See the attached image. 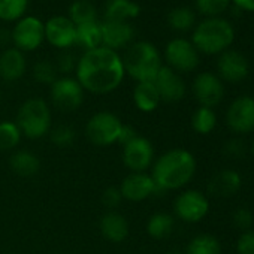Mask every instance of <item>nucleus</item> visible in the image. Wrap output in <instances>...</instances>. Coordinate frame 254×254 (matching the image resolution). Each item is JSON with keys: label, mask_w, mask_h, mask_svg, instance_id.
<instances>
[{"label": "nucleus", "mask_w": 254, "mask_h": 254, "mask_svg": "<svg viewBox=\"0 0 254 254\" xmlns=\"http://www.w3.org/2000/svg\"><path fill=\"white\" fill-rule=\"evenodd\" d=\"M9 41H12V33L8 29H0V47L6 45Z\"/></svg>", "instance_id": "43"}, {"label": "nucleus", "mask_w": 254, "mask_h": 254, "mask_svg": "<svg viewBox=\"0 0 254 254\" xmlns=\"http://www.w3.org/2000/svg\"><path fill=\"white\" fill-rule=\"evenodd\" d=\"M235 41V30L232 24L220 17L206 18L199 23L193 32L191 44L199 53L215 56L229 50Z\"/></svg>", "instance_id": "3"}, {"label": "nucleus", "mask_w": 254, "mask_h": 254, "mask_svg": "<svg viewBox=\"0 0 254 254\" xmlns=\"http://www.w3.org/2000/svg\"><path fill=\"white\" fill-rule=\"evenodd\" d=\"M96 8L88 0H76L69 6V20L75 26H82L87 23H94L96 21Z\"/></svg>", "instance_id": "29"}, {"label": "nucleus", "mask_w": 254, "mask_h": 254, "mask_svg": "<svg viewBox=\"0 0 254 254\" xmlns=\"http://www.w3.org/2000/svg\"><path fill=\"white\" fill-rule=\"evenodd\" d=\"M27 62L24 54L17 48H8L0 54V78L5 81H18L26 73Z\"/></svg>", "instance_id": "21"}, {"label": "nucleus", "mask_w": 254, "mask_h": 254, "mask_svg": "<svg viewBox=\"0 0 254 254\" xmlns=\"http://www.w3.org/2000/svg\"><path fill=\"white\" fill-rule=\"evenodd\" d=\"M174 212L186 223H199L209 212V200L199 190H184L174 202Z\"/></svg>", "instance_id": "7"}, {"label": "nucleus", "mask_w": 254, "mask_h": 254, "mask_svg": "<svg viewBox=\"0 0 254 254\" xmlns=\"http://www.w3.org/2000/svg\"><path fill=\"white\" fill-rule=\"evenodd\" d=\"M193 94L200 106L214 109L224 97L223 81L215 73L202 72L193 81Z\"/></svg>", "instance_id": "13"}, {"label": "nucleus", "mask_w": 254, "mask_h": 254, "mask_svg": "<svg viewBox=\"0 0 254 254\" xmlns=\"http://www.w3.org/2000/svg\"><path fill=\"white\" fill-rule=\"evenodd\" d=\"M118 189L123 199L129 202H142L154 194H160L156 183L147 172H130L121 181Z\"/></svg>", "instance_id": "14"}, {"label": "nucleus", "mask_w": 254, "mask_h": 254, "mask_svg": "<svg viewBox=\"0 0 254 254\" xmlns=\"http://www.w3.org/2000/svg\"><path fill=\"white\" fill-rule=\"evenodd\" d=\"M0 97H2V96H0Z\"/></svg>", "instance_id": "46"}, {"label": "nucleus", "mask_w": 254, "mask_h": 254, "mask_svg": "<svg viewBox=\"0 0 254 254\" xmlns=\"http://www.w3.org/2000/svg\"><path fill=\"white\" fill-rule=\"evenodd\" d=\"M218 78L226 82H241L250 73V63L244 54L235 50H227L220 54L217 60Z\"/></svg>", "instance_id": "15"}, {"label": "nucleus", "mask_w": 254, "mask_h": 254, "mask_svg": "<svg viewBox=\"0 0 254 254\" xmlns=\"http://www.w3.org/2000/svg\"><path fill=\"white\" fill-rule=\"evenodd\" d=\"M251 154L254 156V139H253V142H251Z\"/></svg>", "instance_id": "45"}, {"label": "nucleus", "mask_w": 254, "mask_h": 254, "mask_svg": "<svg viewBox=\"0 0 254 254\" xmlns=\"http://www.w3.org/2000/svg\"><path fill=\"white\" fill-rule=\"evenodd\" d=\"M223 153L229 157V159H242L247 153V147L245 142L239 138H232L229 139L224 147H223Z\"/></svg>", "instance_id": "38"}, {"label": "nucleus", "mask_w": 254, "mask_h": 254, "mask_svg": "<svg viewBox=\"0 0 254 254\" xmlns=\"http://www.w3.org/2000/svg\"><path fill=\"white\" fill-rule=\"evenodd\" d=\"M121 60L124 72L138 82H153L163 66L159 50L150 42L133 44Z\"/></svg>", "instance_id": "4"}, {"label": "nucleus", "mask_w": 254, "mask_h": 254, "mask_svg": "<svg viewBox=\"0 0 254 254\" xmlns=\"http://www.w3.org/2000/svg\"><path fill=\"white\" fill-rule=\"evenodd\" d=\"M168 23L174 30L186 32L190 30L196 23V15L189 8H175L168 15Z\"/></svg>", "instance_id": "31"}, {"label": "nucleus", "mask_w": 254, "mask_h": 254, "mask_svg": "<svg viewBox=\"0 0 254 254\" xmlns=\"http://www.w3.org/2000/svg\"><path fill=\"white\" fill-rule=\"evenodd\" d=\"M33 78L36 82L44 85H53L57 79V69L56 64L48 60H41L33 66Z\"/></svg>", "instance_id": "34"}, {"label": "nucleus", "mask_w": 254, "mask_h": 254, "mask_svg": "<svg viewBox=\"0 0 254 254\" xmlns=\"http://www.w3.org/2000/svg\"><path fill=\"white\" fill-rule=\"evenodd\" d=\"M9 166L17 175L29 178V177H33L39 172L41 162L35 153H32L29 150H20L11 156Z\"/></svg>", "instance_id": "24"}, {"label": "nucleus", "mask_w": 254, "mask_h": 254, "mask_svg": "<svg viewBox=\"0 0 254 254\" xmlns=\"http://www.w3.org/2000/svg\"><path fill=\"white\" fill-rule=\"evenodd\" d=\"M154 84L159 90L160 99L169 103L183 100L187 91L184 79L169 66H162L154 79Z\"/></svg>", "instance_id": "17"}, {"label": "nucleus", "mask_w": 254, "mask_h": 254, "mask_svg": "<svg viewBox=\"0 0 254 254\" xmlns=\"http://www.w3.org/2000/svg\"><path fill=\"white\" fill-rule=\"evenodd\" d=\"M221 251H223L221 242L218 241L217 236L209 233H202L194 236L189 242L184 254H221Z\"/></svg>", "instance_id": "27"}, {"label": "nucleus", "mask_w": 254, "mask_h": 254, "mask_svg": "<svg viewBox=\"0 0 254 254\" xmlns=\"http://www.w3.org/2000/svg\"><path fill=\"white\" fill-rule=\"evenodd\" d=\"M165 57L169 63V67L175 72H193L200 63L196 47L183 38H175L166 45Z\"/></svg>", "instance_id": "10"}, {"label": "nucleus", "mask_w": 254, "mask_h": 254, "mask_svg": "<svg viewBox=\"0 0 254 254\" xmlns=\"http://www.w3.org/2000/svg\"><path fill=\"white\" fill-rule=\"evenodd\" d=\"M123 196L118 187H108L102 193V203L108 211H115L121 205Z\"/></svg>", "instance_id": "37"}, {"label": "nucleus", "mask_w": 254, "mask_h": 254, "mask_svg": "<svg viewBox=\"0 0 254 254\" xmlns=\"http://www.w3.org/2000/svg\"><path fill=\"white\" fill-rule=\"evenodd\" d=\"M123 163L130 172H147L154 163V147L144 136H136L123 147Z\"/></svg>", "instance_id": "12"}, {"label": "nucleus", "mask_w": 254, "mask_h": 254, "mask_svg": "<svg viewBox=\"0 0 254 254\" xmlns=\"http://www.w3.org/2000/svg\"><path fill=\"white\" fill-rule=\"evenodd\" d=\"M99 229H100L102 236L112 244H120L126 241V238L129 236V232H130L129 221H127L126 217L120 214L118 211L105 212L100 218Z\"/></svg>", "instance_id": "20"}, {"label": "nucleus", "mask_w": 254, "mask_h": 254, "mask_svg": "<svg viewBox=\"0 0 254 254\" xmlns=\"http://www.w3.org/2000/svg\"><path fill=\"white\" fill-rule=\"evenodd\" d=\"M76 63H78V62L75 60L73 54L69 53V51H64V53H62V54L57 57L56 69H57V72H60V73L69 75L70 72H73V70L76 69Z\"/></svg>", "instance_id": "40"}, {"label": "nucleus", "mask_w": 254, "mask_h": 254, "mask_svg": "<svg viewBox=\"0 0 254 254\" xmlns=\"http://www.w3.org/2000/svg\"><path fill=\"white\" fill-rule=\"evenodd\" d=\"M165 254H184L181 250H177V248H174V250H169V251H166Z\"/></svg>", "instance_id": "44"}, {"label": "nucleus", "mask_w": 254, "mask_h": 254, "mask_svg": "<svg viewBox=\"0 0 254 254\" xmlns=\"http://www.w3.org/2000/svg\"><path fill=\"white\" fill-rule=\"evenodd\" d=\"M45 39V24L36 17H23L12 30L15 48L21 53L38 50Z\"/></svg>", "instance_id": "11"}, {"label": "nucleus", "mask_w": 254, "mask_h": 254, "mask_svg": "<svg viewBox=\"0 0 254 254\" xmlns=\"http://www.w3.org/2000/svg\"><path fill=\"white\" fill-rule=\"evenodd\" d=\"M121 127L123 123L115 114L109 111H100L88 118L85 126V136L96 147H111L117 144Z\"/></svg>", "instance_id": "6"}, {"label": "nucleus", "mask_w": 254, "mask_h": 254, "mask_svg": "<svg viewBox=\"0 0 254 254\" xmlns=\"http://www.w3.org/2000/svg\"><path fill=\"white\" fill-rule=\"evenodd\" d=\"M175 227V218L174 215L168 212H156L150 217L147 223V232L153 239H165L172 235Z\"/></svg>", "instance_id": "25"}, {"label": "nucleus", "mask_w": 254, "mask_h": 254, "mask_svg": "<svg viewBox=\"0 0 254 254\" xmlns=\"http://www.w3.org/2000/svg\"><path fill=\"white\" fill-rule=\"evenodd\" d=\"M29 0H0V20L17 21L27 11Z\"/></svg>", "instance_id": "32"}, {"label": "nucleus", "mask_w": 254, "mask_h": 254, "mask_svg": "<svg viewBox=\"0 0 254 254\" xmlns=\"http://www.w3.org/2000/svg\"><path fill=\"white\" fill-rule=\"evenodd\" d=\"M238 11L254 12V0H230Z\"/></svg>", "instance_id": "42"}, {"label": "nucleus", "mask_w": 254, "mask_h": 254, "mask_svg": "<svg viewBox=\"0 0 254 254\" xmlns=\"http://www.w3.org/2000/svg\"><path fill=\"white\" fill-rule=\"evenodd\" d=\"M50 136H51V142L57 148H69L70 145H73L76 139V132L70 126L62 124V126L54 127L50 132Z\"/></svg>", "instance_id": "33"}, {"label": "nucleus", "mask_w": 254, "mask_h": 254, "mask_svg": "<svg viewBox=\"0 0 254 254\" xmlns=\"http://www.w3.org/2000/svg\"><path fill=\"white\" fill-rule=\"evenodd\" d=\"M242 186L241 175L233 169H223L217 172L206 186V191L212 197L218 199H227L235 196Z\"/></svg>", "instance_id": "19"}, {"label": "nucleus", "mask_w": 254, "mask_h": 254, "mask_svg": "<svg viewBox=\"0 0 254 254\" xmlns=\"http://www.w3.org/2000/svg\"><path fill=\"white\" fill-rule=\"evenodd\" d=\"M136 136H139V135H138V132H136L135 127H132V126H129V124H123L121 130H120V136H118L117 144H120L121 147H124L126 144H129L130 141H133Z\"/></svg>", "instance_id": "41"}, {"label": "nucleus", "mask_w": 254, "mask_h": 254, "mask_svg": "<svg viewBox=\"0 0 254 254\" xmlns=\"http://www.w3.org/2000/svg\"><path fill=\"white\" fill-rule=\"evenodd\" d=\"M232 2L230 0H196V6L200 14L215 18L223 14Z\"/></svg>", "instance_id": "35"}, {"label": "nucleus", "mask_w": 254, "mask_h": 254, "mask_svg": "<svg viewBox=\"0 0 254 254\" xmlns=\"http://www.w3.org/2000/svg\"><path fill=\"white\" fill-rule=\"evenodd\" d=\"M76 26L63 15L50 18L45 24V39L59 50H67L75 44Z\"/></svg>", "instance_id": "16"}, {"label": "nucleus", "mask_w": 254, "mask_h": 254, "mask_svg": "<svg viewBox=\"0 0 254 254\" xmlns=\"http://www.w3.org/2000/svg\"><path fill=\"white\" fill-rule=\"evenodd\" d=\"M232 223L235 227L245 232V230L251 229V226L254 223V215L248 208H238L232 214Z\"/></svg>", "instance_id": "36"}, {"label": "nucleus", "mask_w": 254, "mask_h": 254, "mask_svg": "<svg viewBox=\"0 0 254 254\" xmlns=\"http://www.w3.org/2000/svg\"><path fill=\"white\" fill-rule=\"evenodd\" d=\"M226 124L236 135L254 132V97L239 96L226 111Z\"/></svg>", "instance_id": "8"}, {"label": "nucleus", "mask_w": 254, "mask_h": 254, "mask_svg": "<svg viewBox=\"0 0 254 254\" xmlns=\"http://www.w3.org/2000/svg\"><path fill=\"white\" fill-rule=\"evenodd\" d=\"M21 130L15 121H0V151H11L21 142Z\"/></svg>", "instance_id": "30"}, {"label": "nucleus", "mask_w": 254, "mask_h": 254, "mask_svg": "<svg viewBox=\"0 0 254 254\" xmlns=\"http://www.w3.org/2000/svg\"><path fill=\"white\" fill-rule=\"evenodd\" d=\"M196 168V157L190 151L184 148H174L154 160L150 175L162 194L165 191L186 187L193 180Z\"/></svg>", "instance_id": "2"}, {"label": "nucleus", "mask_w": 254, "mask_h": 254, "mask_svg": "<svg viewBox=\"0 0 254 254\" xmlns=\"http://www.w3.org/2000/svg\"><path fill=\"white\" fill-rule=\"evenodd\" d=\"M75 44L85 48L87 51L102 47L100 24L97 21H94V23H87V24H82V26H76Z\"/></svg>", "instance_id": "26"}, {"label": "nucleus", "mask_w": 254, "mask_h": 254, "mask_svg": "<svg viewBox=\"0 0 254 254\" xmlns=\"http://www.w3.org/2000/svg\"><path fill=\"white\" fill-rule=\"evenodd\" d=\"M75 72L81 87L93 94L112 93L121 85L126 76L118 53L105 47L85 51L78 60Z\"/></svg>", "instance_id": "1"}, {"label": "nucleus", "mask_w": 254, "mask_h": 254, "mask_svg": "<svg viewBox=\"0 0 254 254\" xmlns=\"http://www.w3.org/2000/svg\"><path fill=\"white\" fill-rule=\"evenodd\" d=\"M217 126V114L212 108L199 106L191 115V127L199 135H209Z\"/></svg>", "instance_id": "28"}, {"label": "nucleus", "mask_w": 254, "mask_h": 254, "mask_svg": "<svg viewBox=\"0 0 254 254\" xmlns=\"http://www.w3.org/2000/svg\"><path fill=\"white\" fill-rule=\"evenodd\" d=\"M51 100L53 105L62 112H73L84 102V88L76 78H57L51 85Z\"/></svg>", "instance_id": "9"}, {"label": "nucleus", "mask_w": 254, "mask_h": 254, "mask_svg": "<svg viewBox=\"0 0 254 254\" xmlns=\"http://www.w3.org/2000/svg\"><path fill=\"white\" fill-rule=\"evenodd\" d=\"M141 14V8L133 0H108L105 5V21L127 23Z\"/></svg>", "instance_id": "22"}, {"label": "nucleus", "mask_w": 254, "mask_h": 254, "mask_svg": "<svg viewBox=\"0 0 254 254\" xmlns=\"http://www.w3.org/2000/svg\"><path fill=\"white\" fill-rule=\"evenodd\" d=\"M15 123L23 136L41 139L51 130V109L44 99L32 97L20 106Z\"/></svg>", "instance_id": "5"}, {"label": "nucleus", "mask_w": 254, "mask_h": 254, "mask_svg": "<svg viewBox=\"0 0 254 254\" xmlns=\"http://www.w3.org/2000/svg\"><path fill=\"white\" fill-rule=\"evenodd\" d=\"M238 254H254V230H245L236 241Z\"/></svg>", "instance_id": "39"}, {"label": "nucleus", "mask_w": 254, "mask_h": 254, "mask_svg": "<svg viewBox=\"0 0 254 254\" xmlns=\"http://www.w3.org/2000/svg\"><path fill=\"white\" fill-rule=\"evenodd\" d=\"M133 102L141 112H145V114L154 112L162 102L154 81L153 82H138L133 90Z\"/></svg>", "instance_id": "23"}, {"label": "nucleus", "mask_w": 254, "mask_h": 254, "mask_svg": "<svg viewBox=\"0 0 254 254\" xmlns=\"http://www.w3.org/2000/svg\"><path fill=\"white\" fill-rule=\"evenodd\" d=\"M102 32V47L117 51L127 47L135 38V29L129 23L105 21L100 24Z\"/></svg>", "instance_id": "18"}]
</instances>
